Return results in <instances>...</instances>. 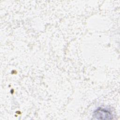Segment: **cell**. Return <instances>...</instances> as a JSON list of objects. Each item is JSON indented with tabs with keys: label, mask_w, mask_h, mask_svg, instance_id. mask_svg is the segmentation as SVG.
Masks as SVG:
<instances>
[{
	"label": "cell",
	"mask_w": 120,
	"mask_h": 120,
	"mask_svg": "<svg viewBox=\"0 0 120 120\" xmlns=\"http://www.w3.org/2000/svg\"><path fill=\"white\" fill-rule=\"evenodd\" d=\"M93 117L98 120H111L113 118L112 114L109 109L102 107L98 108L94 111Z\"/></svg>",
	"instance_id": "6da1fadb"
}]
</instances>
